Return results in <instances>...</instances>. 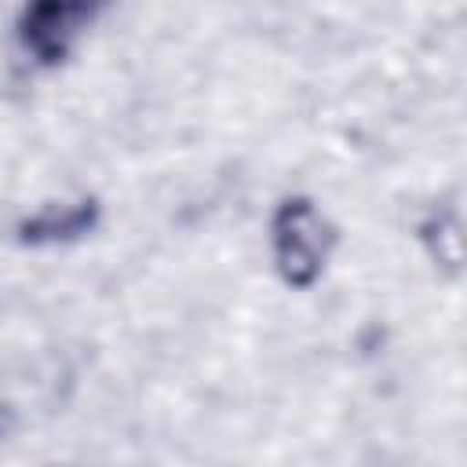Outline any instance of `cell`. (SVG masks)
I'll return each mask as SVG.
<instances>
[{"label": "cell", "instance_id": "6da1fadb", "mask_svg": "<svg viewBox=\"0 0 467 467\" xmlns=\"http://www.w3.org/2000/svg\"><path fill=\"white\" fill-rule=\"evenodd\" d=\"M332 244H336V230L306 197L285 201L277 208V215H274V259H277V270L288 285L306 288L321 274Z\"/></svg>", "mask_w": 467, "mask_h": 467}, {"label": "cell", "instance_id": "7a4b0ae2", "mask_svg": "<svg viewBox=\"0 0 467 467\" xmlns=\"http://www.w3.org/2000/svg\"><path fill=\"white\" fill-rule=\"evenodd\" d=\"M88 7H33L26 11V29H22V44L40 58V62H55L69 51L73 36L80 33V22L88 18Z\"/></svg>", "mask_w": 467, "mask_h": 467}, {"label": "cell", "instance_id": "3957f363", "mask_svg": "<svg viewBox=\"0 0 467 467\" xmlns=\"http://www.w3.org/2000/svg\"><path fill=\"white\" fill-rule=\"evenodd\" d=\"M84 223H91V215H88V208H62V215L55 219V212H47V215H40L36 223H29L26 230H33V237H40V234H51V237H66V234H80L84 230Z\"/></svg>", "mask_w": 467, "mask_h": 467}]
</instances>
